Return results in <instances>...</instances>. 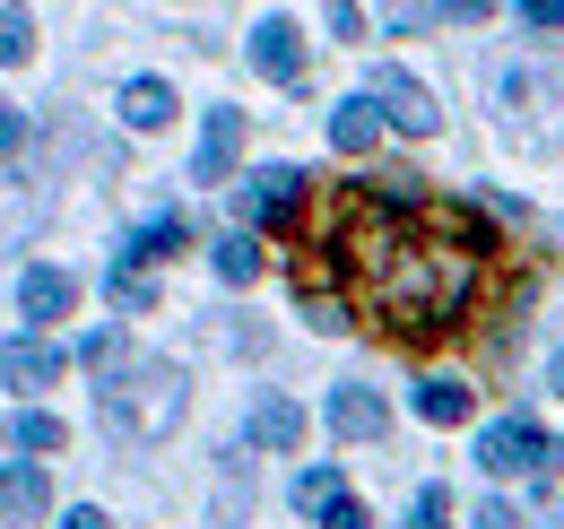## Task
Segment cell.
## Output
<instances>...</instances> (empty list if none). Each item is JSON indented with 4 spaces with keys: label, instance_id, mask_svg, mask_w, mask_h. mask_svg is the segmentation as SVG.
Wrapping results in <instances>:
<instances>
[{
    "label": "cell",
    "instance_id": "obj_28",
    "mask_svg": "<svg viewBox=\"0 0 564 529\" xmlns=\"http://www.w3.org/2000/svg\"><path fill=\"white\" fill-rule=\"evenodd\" d=\"M469 529H512V512H503V504H478V521Z\"/></svg>",
    "mask_w": 564,
    "mask_h": 529
},
{
    "label": "cell",
    "instance_id": "obj_17",
    "mask_svg": "<svg viewBox=\"0 0 564 529\" xmlns=\"http://www.w3.org/2000/svg\"><path fill=\"white\" fill-rule=\"evenodd\" d=\"M217 278H226V287H252V278H261V244H252V226H235V235L217 244Z\"/></svg>",
    "mask_w": 564,
    "mask_h": 529
},
{
    "label": "cell",
    "instance_id": "obj_14",
    "mask_svg": "<svg viewBox=\"0 0 564 529\" xmlns=\"http://www.w3.org/2000/svg\"><path fill=\"white\" fill-rule=\"evenodd\" d=\"M174 252H192V226L183 217H156V226H140L122 244V269H156V261H174Z\"/></svg>",
    "mask_w": 564,
    "mask_h": 529
},
{
    "label": "cell",
    "instance_id": "obj_21",
    "mask_svg": "<svg viewBox=\"0 0 564 529\" xmlns=\"http://www.w3.org/2000/svg\"><path fill=\"white\" fill-rule=\"evenodd\" d=\"M434 18H443V0H382V26H391V35H417Z\"/></svg>",
    "mask_w": 564,
    "mask_h": 529
},
{
    "label": "cell",
    "instance_id": "obj_22",
    "mask_svg": "<svg viewBox=\"0 0 564 529\" xmlns=\"http://www.w3.org/2000/svg\"><path fill=\"white\" fill-rule=\"evenodd\" d=\"M322 18H330V35H339V44H356V35H365V18H356V0H322Z\"/></svg>",
    "mask_w": 564,
    "mask_h": 529
},
{
    "label": "cell",
    "instance_id": "obj_25",
    "mask_svg": "<svg viewBox=\"0 0 564 529\" xmlns=\"http://www.w3.org/2000/svg\"><path fill=\"white\" fill-rule=\"evenodd\" d=\"M322 529H373V521H365V504H356V495H339V504L322 512Z\"/></svg>",
    "mask_w": 564,
    "mask_h": 529
},
{
    "label": "cell",
    "instance_id": "obj_18",
    "mask_svg": "<svg viewBox=\"0 0 564 529\" xmlns=\"http://www.w3.org/2000/svg\"><path fill=\"white\" fill-rule=\"evenodd\" d=\"M0 62H35V18H26V0H0Z\"/></svg>",
    "mask_w": 564,
    "mask_h": 529
},
{
    "label": "cell",
    "instance_id": "obj_24",
    "mask_svg": "<svg viewBox=\"0 0 564 529\" xmlns=\"http://www.w3.org/2000/svg\"><path fill=\"white\" fill-rule=\"evenodd\" d=\"M18 148H26V114L0 96V156H18Z\"/></svg>",
    "mask_w": 564,
    "mask_h": 529
},
{
    "label": "cell",
    "instance_id": "obj_6",
    "mask_svg": "<svg viewBox=\"0 0 564 529\" xmlns=\"http://www.w3.org/2000/svg\"><path fill=\"white\" fill-rule=\"evenodd\" d=\"M252 69L279 78V87H304V35H295L286 18H261V26H252Z\"/></svg>",
    "mask_w": 564,
    "mask_h": 529
},
{
    "label": "cell",
    "instance_id": "obj_3",
    "mask_svg": "<svg viewBox=\"0 0 564 529\" xmlns=\"http://www.w3.org/2000/svg\"><path fill=\"white\" fill-rule=\"evenodd\" d=\"M556 434H539L530 417H495L487 434H478V468L487 477H530V486H547L556 477Z\"/></svg>",
    "mask_w": 564,
    "mask_h": 529
},
{
    "label": "cell",
    "instance_id": "obj_7",
    "mask_svg": "<svg viewBox=\"0 0 564 529\" xmlns=\"http://www.w3.org/2000/svg\"><path fill=\"white\" fill-rule=\"evenodd\" d=\"M330 434H348V443H373V434H391V408L365 391V382H339V391H330Z\"/></svg>",
    "mask_w": 564,
    "mask_h": 529
},
{
    "label": "cell",
    "instance_id": "obj_2",
    "mask_svg": "<svg viewBox=\"0 0 564 529\" xmlns=\"http://www.w3.org/2000/svg\"><path fill=\"white\" fill-rule=\"evenodd\" d=\"M96 408L122 443H165L183 425V374L156 356H122L113 374H96Z\"/></svg>",
    "mask_w": 564,
    "mask_h": 529
},
{
    "label": "cell",
    "instance_id": "obj_9",
    "mask_svg": "<svg viewBox=\"0 0 564 529\" xmlns=\"http://www.w3.org/2000/svg\"><path fill=\"white\" fill-rule=\"evenodd\" d=\"M243 434H252L261 452H295V443H304V408L286 391H270V399H252V425H243Z\"/></svg>",
    "mask_w": 564,
    "mask_h": 529
},
{
    "label": "cell",
    "instance_id": "obj_15",
    "mask_svg": "<svg viewBox=\"0 0 564 529\" xmlns=\"http://www.w3.org/2000/svg\"><path fill=\"white\" fill-rule=\"evenodd\" d=\"M122 122H131V131H165V122H174V87H165V78H131V87H122Z\"/></svg>",
    "mask_w": 564,
    "mask_h": 529
},
{
    "label": "cell",
    "instance_id": "obj_4",
    "mask_svg": "<svg viewBox=\"0 0 564 529\" xmlns=\"http://www.w3.org/2000/svg\"><path fill=\"white\" fill-rule=\"evenodd\" d=\"M304 208V174L295 165H261L243 192H235V226H286Z\"/></svg>",
    "mask_w": 564,
    "mask_h": 529
},
{
    "label": "cell",
    "instance_id": "obj_26",
    "mask_svg": "<svg viewBox=\"0 0 564 529\" xmlns=\"http://www.w3.org/2000/svg\"><path fill=\"white\" fill-rule=\"evenodd\" d=\"M521 18H530V26H547V35H564V0H521Z\"/></svg>",
    "mask_w": 564,
    "mask_h": 529
},
{
    "label": "cell",
    "instance_id": "obj_1",
    "mask_svg": "<svg viewBox=\"0 0 564 529\" xmlns=\"http://www.w3.org/2000/svg\"><path fill=\"white\" fill-rule=\"evenodd\" d=\"M495 261L503 244L487 217L425 199L417 174H373V183H339L330 235L295 261V287H339L356 322L391 331L400 347H434L487 304Z\"/></svg>",
    "mask_w": 564,
    "mask_h": 529
},
{
    "label": "cell",
    "instance_id": "obj_12",
    "mask_svg": "<svg viewBox=\"0 0 564 529\" xmlns=\"http://www.w3.org/2000/svg\"><path fill=\"white\" fill-rule=\"evenodd\" d=\"M44 504H53L44 468H26V461L0 468V521H44Z\"/></svg>",
    "mask_w": 564,
    "mask_h": 529
},
{
    "label": "cell",
    "instance_id": "obj_16",
    "mask_svg": "<svg viewBox=\"0 0 564 529\" xmlns=\"http://www.w3.org/2000/svg\"><path fill=\"white\" fill-rule=\"evenodd\" d=\"M469 408H478V391H469V382H452V374L417 391V417H425V425H469Z\"/></svg>",
    "mask_w": 564,
    "mask_h": 529
},
{
    "label": "cell",
    "instance_id": "obj_29",
    "mask_svg": "<svg viewBox=\"0 0 564 529\" xmlns=\"http://www.w3.org/2000/svg\"><path fill=\"white\" fill-rule=\"evenodd\" d=\"M452 18H495V0H443Z\"/></svg>",
    "mask_w": 564,
    "mask_h": 529
},
{
    "label": "cell",
    "instance_id": "obj_23",
    "mask_svg": "<svg viewBox=\"0 0 564 529\" xmlns=\"http://www.w3.org/2000/svg\"><path fill=\"white\" fill-rule=\"evenodd\" d=\"M417 529H452V495H443V486L417 495Z\"/></svg>",
    "mask_w": 564,
    "mask_h": 529
},
{
    "label": "cell",
    "instance_id": "obj_8",
    "mask_svg": "<svg viewBox=\"0 0 564 529\" xmlns=\"http://www.w3.org/2000/svg\"><path fill=\"white\" fill-rule=\"evenodd\" d=\"M62 374V347H44V338H0V382L9 391H44Z\"/></svg>",
    "mask_w": 564,
    "mask_h": 529
},
{
    "label": "cell",
    "instance_id": "obj_11",
    "mask_svg": "<svg viewBox=\"0 0 564 529\" xmlns=\"http://www.w3.org/2000/svg\"><path fill=\"white\" fill-rule=\"evenodd\" d=\"M235 156H243V114H209V139H200V156H192V183H226Z\"/></svg>",
    "mask_w": 564,
    "mask_h": 529
},
{
    "label": "cell",
    "instance_id": "obj_20",
    "mask_svg": "<svg viewBox=\"0 0 564 529\" xmlns=\"http://www.w3.org/2000/svg\"><path fill=\"white\" fill-rule=\"evenodd\" d=\"M18 452H62V417H44V408H18Z\"/></svg>",
    "mask_w": 564,
    "mask_h": 529
},
{
    "label": "cell",
    "instance_id": "obj_10",
    "mask_svg": "<svg viewBox=\"0 0 564 529\" xmlns=\"http://www.w3.org/2000/svg\"><path fill=\"white\" fill-rule=\"evenodd\" d=\"M18 304H26V322H62L78 304V278L70 269H26V278H18Z\"/></svg>",
    "mask_w": 564,
    "mask_h": 529
},
{
    "label": "cell",
    "instance_id": "obj_5",
    "mask_svg": "<svg viewBox=\"0 0 564 529\" xmlns=\"http://www.w3.org/2000/svg\"><path fill=\"white\" fill-rule=\"evenodd\" d=\"M365 96H382V114H391V122H400L409 139H425L434 122H443V105L425 96V87L409 78V69H373V87H365Z\"/></svg>",
    "mask_w": 564,
    "mask_h": 529
},
{
    "label": "cell",
    "instance_id": "obj_19",
    "mask_svg": "<svg viewBox=\"0 0 564 529\" xmlns=\"http://www.w3.org/2000/svg\"><path fill=\"white\" fill-rule=\"evenodd\" d=\"M339 495H348V477H339V468H304V477H295V504H304L313 521H322V512H330Z\"/></svg>",
    "mask_w": 564,
    "mask_h": 529
},
{
    "label": "cell",
    "instance_id": "obj_27",
    "mask_svg": "<svg viewBox=\"0 0 564 529\" xmlns=\"http://www.w3.org/2000/svg\"><path fill=\"white\" fill-rule=\"evenodd\" d=\"M62 529H105V512H96V504H78V512H62Z\"/></svg>",
    "mask_w": 564,
    "mask_h": 529
},
{
    "label": "cell",
    "instance_id": "obj_30",
    "mask_svg": "<svg viewBox=\"0 0 564 529\" xmlns=\"http://www.w3.org/2000/svg\"><path fill=\"white\" fill-rule=\"evenodd\" d=\"M556 391H564V356H556Z\"/></svg>",
    "mask_w": 564,
    "mask_h": 529
},
{
    "label": "cell",
    "instance_id": "obj_13",
    "mask_svg": "<svg viewBox=\"0 0 564 529\" xmlns=\"http://www.w3.org/2000/svg\"><path fill=\"white\" fill-rule=\"evenodd\" d=\"M382 122H391V114H382V96H348V105L330 114V139H339V156H365V148L382 139Z\"/></svg>",
    "mask_w": 564,
    "mask_h": 529
}]
</instances>
